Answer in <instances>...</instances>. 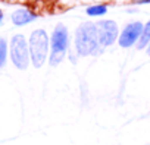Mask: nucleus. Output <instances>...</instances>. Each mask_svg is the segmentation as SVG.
<instances>
[{
	"label": "nucleus",
	"mask_w": 150,
	"mask_h": 145,
	"mask_svg": "<svg viewBox=\"0 0 150 145\" xmlns=\"http://www.w3.org/2000/svg\"><path fill=\"white\" fill-rule=\"evenodd\" d=\"M68 43H69L68 29L65 28V25L59 24L52 34V43H50L52 54H50V60H49L50 66H57L63 60L65 53L68 50Z\"/></svg>",
	"instance_id": "obj_3"
},
{
	"label": "nucleus",
	"mask_w": 150,
	"mask_h": 145,
	"mask_svg": "<svg viewBox=\"0 0 150 145\" xmlns=\"http://www.w3.org/2000/svg\"><path fill=\"white\" fill-rule=\"evenodd\" d=\"M11 59L12 63L21 70L27 69L30 64L31 57L28 53V44L22 34H16L11 40Z\"/></svg>",
	"instance_id": "obj_4"
},
{
	"label": "nucleus",
	"mask_w": 150,
	"mask_h": 145,
	"mask_svg": "<svg viewBox=\"0 0 150 145\" xmlns=\"http://www.w3.org/2000/svg\"><path fill=\"white\" fill-rule=\"evenodd\" d=\"M149 44H150V21H149V22L144 25V28H143V32H141L140 40H138L137 48L141 50V48H144V47L149 46Z\"/></svg>",
	"instance_id": "obj_8"
},
{
	"label": "nucleus",
	"mask_w": 150,
	"mask_h": 145,
	"mask_svg": "<svg viewBox=\"0 0 150 145\" xmlns=\"http://www.w3.org/2000/svg\"><path fill=\"white\" fill-rule=\"evenodd\" d=\"M143 28H144V25L141 22H138V21L128 24L124 28V31L121 32V35H119V46L124 47V48L134 46V43L137 40H140L141 32H143Z\"/></svg>",
	"instance_id": "obj_6"
},
{
	"label": "nucleus",
	"mask_w": 150,
	"mask_h": 145,
	"mask_svg": "<svg viewBox=\"0 0 150 145\" xmlns=\"http://www.w3.org/2000/svg\"><path fill=\"white\" fill-rule=\"evenodd\" d=\"M49 38L44 29H35L30 37V53L34 67H41L47 57Z\"/></svg>",
	"instance_id": "obj_2"
},
{
	"label": "nucleus",
	"mask_w": 150,
	"mask_h": 145,
	"mask_svg": "<svg viewBox=\"0 0 150 145\" xmlns=\"http://www.w3.org/2000/svg\"><path fill=\"white\" fill-rule=\"evenodd\" d=\"M147 54H149V56H150V44H149V46H147Z\"/></svg>",
	"instance_id": "obj_13"
},
{
	"label": "nucleus",
	"mask_w": 150,
	"mask_h": 145,
	"mask_svg": "<svg viewBox=\"0 0 150 145\" xmlns=\"http://www.w3.org/2000/svg\"><path fill=\"white\" fill-rule=\"evenodd\" d=\"M97 34H99V43L103 47H108L115 43L118 37V25L113 21H100L96 24Z\"/></svg>",
	"instance_id": "obj_5"
},
{
	"label": "nucleus",
	"mask_w": 150,
	"mask_h": 145,
	"mask_svg": "<svg viewBox=\"0 0 150 145\" xmlns=\"http://www.w3.org/2000/svg\"><path fill=\"white\" fill-rule=\"evenodd\" d=\"M37 18L35 13H33L31 11L28 9H18L12 13V22L16 25V27H22V25H27L30 24L31 21H34Z\"/></svg>",
	"instance_id": "obj_7"
},
{
	"label": "nucleus",
	"mask_w": 150,
	"mask_h": 145,
	"mask_svg": "<svg viewBox=\"0 0 150 145\" xmlns=\"http://www.w3.org/2000/svg\"><path fill=\"white\" fill-rule=\"evenodd\" d=\"M2 19H3V12H2V9H0V22H2Z\"/></svg>",
	"instance_id": "obj_12"
},
{
	"label": "nucleus",
	"mask_w": 150,
	"mask_h": 145,
	"mask_svg": "<svg viewBox=\"0 0 150 145\" xmlns=\"http://www.w3.org/2000/svg\"><path fill=\"white\" fill-rule=\"evenodd\" d=\"M106 12H108L106 5H94V6H90L87 9V15H90V16H102Z\"/></svg>",
	"instance_id": "obj_9"
},
{
	"label": "nucleus",
	"mask_w": 150,
	"mask_h": 145,
	"mask_svg": "<svg viewBox=\"0 0 150 145\" xmlns=\"http://www.w3.org/2000/svg\"><path fill=\"white\" fill-rule=\"evenodd\" d=\"M100 47L99 43V34L96 24L84 22L78 27L77 34H75V48L81 56H88L97 53V48Z\"/></svg>",
	"instance_id": "obj_1"
},
{
	"label": "nucleus",
	"mask_w": 150,
	"mask_h": 145,
	"mask_svg": "<svg viewBox=\"0 0 150 145\" xmlns=\"http://www.w3.org/2000/svg\"><path fill=\"white\" fill-rule=\"evenodd\" d=\"M6 57H8V43L5 38H0V69L5 66Z\"/></svg>",
	"instance_id": "obj_10"
},
{
	"label": "nucleus",
	"mask_w": 150,
	"mask_h": 145,
	"mask_svg": "<svg viewBox=\"0 0 150 145\" xmlns=\"http://www.w3.org/2000/svg\"><path fill=\"white\" fill-rule=\"evenodd\" d=\"M134 3H138V5H141V3H150V0H132Z\"/></svg>",
	"instance_id": "obj_11"
}]
</instances>
